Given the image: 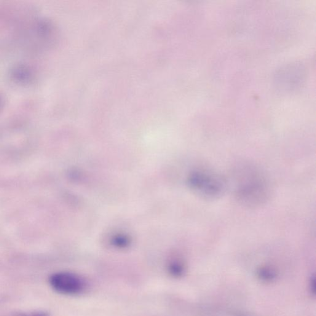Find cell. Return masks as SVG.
<instances>
[{"instance_id":"1","label":"cell","mask_w":316,"mask_h":316,"mask_svg":"<svg viewBox=\"0 0 316 316\" xmlns=\"http://www.w3.org/2000/svg\"><path fill=\"white\" fill-rule=\"evenodd\" d=\"M234 181L235 197L243 205L253 207L264 204L268 200L269 182L258 168L251 165L237 168Z\"/></svg>"},{"instance_id":"2","label":"cell","mask_w":316,"mask_h":316,"mask_svg":"<svg viewBox=\"0 0 316 316\" xmlns=\"http://www.w3.org/2000/svg\"><path fill=\"white\" fill-rule=\"evenodd\" d=\"M189 184L201 197L216 198L221 196L226 188L225 179L218 174L206 170H195L190 174Z\"/></svg>"},{"instance_id":"3","label":"cell","mask_w":316,"mask_h":316,"mask_svg":"<svg viewBox=\"0 0 316 316\" xmlns=\"http://www.w3.org/2000/svg\"><path fill=\"white\" fill-rule=\"evenodd\" d=\"M49 282L53 290L63 294L79 293L84 287L81 278L70 272L55 273L50 277Z\"/></svg>"},{"instance_id":"4","label":"cell","mask_w":316,"mask_h":316,"mask_svg":"<svg viewBox=\"0 0 316 316\" xmlns=\"http://www.w3.org/2000/svg\"><path fill=\"white\" fill-rule=\"evenodd\" d=\"M18 316H48L47 312L44 311H35L26 313H20Z\"/></svg>"}]
</instances>
